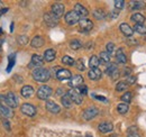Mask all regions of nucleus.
I'll use <instances>...</instances> for the list:
<instances>
[{
	"mask_svg": "<svg viewBox=\"0 0 146 137\" xmlns=\"http://www.w3.org/2000/svg\"><path fill=\"white\" fill-rule=\"evenodd\" d=\"M32 75L37 82H47L51 78V72L44 68H38L33 71Z\"/></svg>",
	"mask_w": 146,
	"mask_h": 137,
	"instance_id": "1",
	"label": "nucleus"
},
{
	"mask_svg": "<svg viewBox=\"0 0 146 137\" xmlns=\"http://www.w3.org/2000/svg\"><path fill=\"white\" fill-rule=\"evenodd\" d=\"M52 89L48 86H42L37 91V97L40 100H47L52 96Z\"/></svg>",
	"mask_w": 146,
	"mask_h": 137,
	"instance_id": "2",
	"label": "nucleus"
},
{
	"mask_svg": "<svg viewBox=\"0 0 146 137\" xmlns=\"http://www.w3.org/2000/svg\"><path fill=\"white\" fill-rule=\"evenodd\" d=\"M64 19H65V21H66V24L68 25H75V24H78L79 21H80V16L74 11V10H71V11H68L66 13V15L64 16Z\"/></svg>",
	"mask_w": 146,
	"mask_h": 137,
	"instance_id": "3",
	"label": "nucleus"
},
{
	"mask_svg": "<svg viewBox=\"0 0 146 137\" xmlns=\"http://www.w3.org/2000/svg\"><path fill=\"white\" fill-rule=\"evenodd\" d=\"M79 28L82 33H88L93 28V23L90 19L84 18V19H80L79 21Z\"/></svg>",
	"mask_w": 146,
	"mask_h": 137,
	"instance_id": "4",
	"label": "nucleus"
},
{
	"mask_svg": "<svg viewBox=\"0 0 146 137\" xmlns=\"http://www.w3.org/2000/svg\"><path fill=\"white\" fill-rule=\"evenodd\" d=\"M20 110H21V112L24 115H26L28 117H33V116L36 115V108L33 104H31V103H24L21 106Z\"/></svg>",
	"mask_w": 146,
	"mask_h": 137,
	"instance_id": "5",
	"label": "nucleus"
},
{
	"mask_svg": "<svg viewBox=\"0 0 146 137\" xmlns=\"http://www.w3.org/2000/svg\"><path fill=\"white\" fill-rule=\"evenodd\" d=\"M6 104L10 108H16L18 106V98L14 92H8L6 94Z\"/></svg>",
	"mask_w": 146,
	"mask_h": 137,
	"instance_id": "6",
	"label": "nucleus"
},
{
	"mask_svg": "<svg viewBox=\"0 0 146 137\" xmlns=\"http://www.w3.org/2000/svg\"><path fill=\"white\" fill-rule=\"evenodd\" d=\"M68 96L71 98L72 102L76 103V104H81L83 101V97L76 91V89H70L68 91Z\"/></svg>",
	"mask_w": 146,
	"mask_h": 137,
	"instance_id": "7",
	"label": "nucleus"
},
{
	"mask_svg": "<svg viewBox=\"0 0 146 137\" xmlns=\"http://www.w3.org/2000/svg\"><path fill=\"white\" fill-rule=\"evenodd\" d=\"M44 63V60L40 55H37V54H34L32 56V60H31V63L28 64V68H42Z\"/></svg>",
	"mask_w": 146,
	"mask_h": 137,
	"instance_id": "8",
	"label": "nucleus"
},
{
	"mask_svg": "<svg viewBox=\"0 0 146 137\" xmlns=\"http://www.w3.org/2000/svg\"><path fill=\"white\" fill-rule=\"evenodd\" d=\"M44 21L46 23L47 26L50 27H55L57 24H58V18L54 16L52 13H46L44 15Z\"/></svg>",
	"mask_w": 146,
	"mask_h": 137,
	"instance_id": "9",
	"label": "nucleus"
},
{
	"mask_svg": "<svg viewBox=\"0 0 146 137\" xmlns=\"http://www.w3.org/2000/svg\"><path fill=\"white\" fill-rule=\"evenodd\" d=\"M99 110L96 107H89L83 111V119L84 120H91L98 115Z\"/></svg>",
	"mask_w": 146,
	"mask_h": 137,
	"instance_id": "10",
	"label": "nucleus"
},
{
	"mask_svg": "<svg viewBox=\"0 0 146 137\" xmlns=\"http://www.w3.org/2000/svg\"><path fill=\"white\" fill-rule=\"evenodd\" d=\"M55 78H56L57 80H60V81L71 80V78H72V73H71L69 70H66V68H61V70L56 73Z\"/></svg>",
	"mask_w": 146,
	"mask_h": 137,
	"instance_id": "11",
	"label": "nucleus"
},
{
	"mask_svg": "<svg viewBox=\"0 0 146 137\" xmlns=\"http://www.w3.org/2000/svg\"><path fill=\"white\" fill-rule=\"evenodd\" d=\"M0 115H1V117L10 118V117H13L14 112H13L11 108H10V107H8L6 103L0 102Z\"/></svg>",
	"mask_w": 146,
	"mask_h": 137,
	"instance_id": "12",
	"label": "nucleus"
},
{
	"mask_svg": "<svg viewBox=\"0 0 146 137\" xmlns=\"http://www.w3.org/2000/svg\"><path fill=\"white\" fill-rule=\"evenodd\" d=\"M74 11L80 16V18H82V19L87 18L88 17V15H89L88 9H87L84 6H82L81 3H76V5L74 6Z\"/></svg>",
	"mask_w": 146,
	"mask_h": 137,
	"instance_id": "13",
	"label": "nucleus"
},
{
	"mask_svg": "<svg viewBox=\"0 0 146 137\" xmlns=\"http://www.w3.org/2000/svg\"><path fill=\"white\" fill-rule=\"evenodd\" d=\"M106 73L109 76H111L113 80L118 79V76H119V71H118V68H117V65L115 63H110L109 65H108V68H107V70H106Z\"/></svg>",
	"mask_w": 146,
	"mask_h": 137,
	"instance_id": "14",
	"label": "nucleus"
},
{
	"mask_svg": "<svg viewBox=\"0 0 146 137\" xmlns=\"http://www.w3.org/2000/svg\"><path fill=\"white\" fill-rule=\"evenodd\" d=\"M98 129H99L100 133H102V134H107V133L112 132V129H113V125H112L111 122H109V121H102V122L99 124Z\"/></svg>",
	"mask_w": 146,
	"mask_h": 137,
	"instance_id": "15",
	"label": "nucleus"
},
{
	"mask_svg": "<svg viewBox=\"0 0 146 137\" xmlns=\"http://www.w3.org/2000/svg\"><path fill=\"white\" fill-rule=\"evenodd\" d=\"M52 14L57 18H60L64 14V5L63 3H58V2L54 3L52 6Z\"/></svg>",
	"mask_w": 146,
	"mask_h": 137,
	"instance_id": "16",
	"label": "nucleus"
},
{
	"mask_svg": "<svg viewBox=\"0 0 146 137\" xmlns=\"http://www.w3.org/2000/svg\"><path fill=\"white\" fill-rule=\"evenodd\" d=\"M81 84H83V78L81 75H79V74L71 78V80L69 82V86H71L72 89H75V88H78V86H81Z\"/></svg>",
	"mask_w": 146,
	"mask_h": 137,
	"instance_id": "17",
	"label": "nucleus"
},
{
	"mask_svg": "<svg viewBox=\"0 0 146 137\" xmlns=\"http://www.w3.org/2000/svg\"><path fill=\"white\" fill-rule=\"evenodd\" d=\"M46 109L50 112H52V114H58L60 110H61L60 106L57 103H55L54 101H51V100H47L46 101Z\"/></svg>",
	"mask_w": 146,
	"mask_h": 137,
	"instance_id": "18",
	"label": "nucleus"
},
{
	"mask_svg": "<svg viewBox=\"0 0 146 137\" xmlns=\"http://www.w3.org/2000/svg\"><path fill=\"white\" fill-rule=\"evenodd\" d=\"M120 32L123 33V34L125 35V36H127V37H131L133 34H134V31H133V28L126 24V23H123V24H120Z\"/></svg>",
	"mask_w": 146,
	"mask_h": 137,
	"instance_id": "19",
	"label": "nucleus"
},
{
	"mask_svg": "<svg viewBox=\"0 0 146 137\" xmlns=\"http://www.w3.org/2000/svg\"><path fill=\"white\" fill-rule=\"evenodd\" d=\"M20 93L24 98H31L34 94V88L32 86H25L21 88Z\"/></svg>",
	"mask_w": 146,
	"mask_h": 137,
	"instance_id": "20",
	"label": "nucleus"
},
{
	"mask_svg": "<svg viewBox=\"0 0 146 137\" xmlns=\"http://www.w3.org/2000/svg\"><path fill=\"white\" fill-rule=\"evenodd\" d=\"M101 75H102V73H101V71H100L99 68H91V70L88 72L89 79H90V80H93V81L99 80V79L101 78Z\"/></svg>",
	"mask_w": 146,
	"mask_h": 137,
	"instance_id": "21",
	"label": "nucleus"
},
{
	"mask_svg": "<svg viewBox=\"0 0 146 137\" xmlns=\"http://www.w3.org/2000/svg\"><path fill=\"white\" fill-rule=\"evenodd\" d=\"M44 43H45V41H44V38H43L42 36H35V37L31 41V45H32L33 47H35V49L42 47V46L44 45Z\"/></svg>",
	"mask_w": 146,
	"mask_h": 137,
	"instance_id": "22",
	"label": "nucleus"
},
{
	"mask_svg": "<svg viewBox=\"0 0 146 137\" xmlns=\"http://www.w3.org/2000/svg\"><path fill=\"white\" fill-rule=\"evenodd\" d=\"M55 57H56V53H55L53 49H48L44 53V60L46 62H53L55 60Z\"/></svg>",
	"mask_w": 146,
	"mask_h": 137,
	"instance_id": "23",
	"label": "nucleus"
},
{
	"mask_svg": "<svg viewBox=\"0 0 146 137\" xmlns=\"http://www.w3.org/2000/svg\"><path fill=\"white\" fill-rule=\"evenodd\" d=\"M130 20H131V21H134V23H136V24L143 25V23L145 21V16H144V15H142L141 13H135V14H133V15H131Z\"/></svg>",
	"mask_w": 146,
	"mask_h": 137,
	"instance_id": "24",
	"label": "nucleus"
},
{
	"mask_svg": "<svg viewBox=\"0 0 146 137\" xmlns=\"http://www.w3.org/2000/svg\"><path fill=\"white\" fill-rule=\"evenodd\" d=\"M116 60H117L118 63H121V64H125V63L127 62V57H126V55L124 54L123 49H119L118 51L116 52Z\"/></svg>",
	"mask_w": 146,
	"mask_h": 137,
	"instance_id": "25",
	"label": "nucleus"
},
{
	"mask_svg": "<svg viewBox=\"0 0 146 137\" xmlns=\"http://www.w3.org/2000/svg\"><path fill=\"white\" fill-rule=\"evenodd\" d=\"M92 15H93V17L96 18V19H98V20H101V19H104V18H106V11L104 10V9H101V8H98V9H94L93 10V13H92Z\"/></svg>",
	"mask_w": 146,
	"mask_h": 137,
	"instance_id": "26",
	"label": "nucleus"
},
{
	"mask_svg": "<svg viewBox=\"0 0 146 137\" xmlns=\"http://www.w3.org/2000/svg\"><path fill=\"white\" fill-rule=\"evenodd\" d=\"M99 64H100L99 57L97 55H92L91 57H90V60H89V67L91 68H98Z\"/></svg>",
	"mask_w": 146,
	"mask_h": 137,
	"instance_id": "27",
	"label": "nucleus"
},
{
	"mask_svg": "<svg viewBox=\"0 0 146 137\" xmlns=\"http://www.w3.org/2000/svg\"><path fill=\"white\" fill-rule=\"evenodd\" d=\"M61 102H62V104H63L65 108H71V106H72V100H71V98L68 96V93H65V94L62 96Z\"/></svg>",
	"mask_w": 146,
	"mask_h": 137,
	"instance_id": "28",
	"label": "nucleus"
},
{
	"mask_svg": "<svg viewBox=\"0 0 146 137\" xmlns=\"http://www.w3.org/2000/svg\"><path fill=\"white\" fill-rule=\"evenodd\" d=\"M146 7V3L144 1H131L130 8L131 9H144Z\"/></svg>",
	"mask_w": 146,
	"mask_h": 137,
	"instance_id": "29",
	"label": "nucleus"
},
{
	"mask_svg": "<svg viewBox=\"0 0 146 137\" xmlns=\"http://www.w3.org/2000/svg\"><path fill=\"white\" fill-rule=\"evenodd\" d=\"M99 60H100V63L108 64L110 62V55L107 52H101L100 55H99Z\"/></svg>",
	"mask_w": 146,
	"mask_h": 137,
	"instance_id": "30",
	"label": "nucleus"
},
{
	"mask_svg": "<svg viewBox=\"0 0 146 137\" xmlns=\"http://www.w3.org/2000/svg\"><path fill=\"white\" fill-rule=\"evenodd\" d=\"M133 31H134V32H136V33H138V34H141V35H146V26L145 25L136 24V25L134 26Z\"/></svg>",
	"mask_w": 146,
	"mask_h": 137,
	"instance_id": "31",
	"label": "nucleus"
},
{
	"mask_svg": "<svg viewBox=\"0 0 146 137\" xmlns=\"http://www.w3.org/2000/svg\"><path fill=\"white\" fill-rule=\"evenodd\" d=\"M128 109H129V107H128L127 103H125V102H120L118 106H117V111H118L120 115L126 114V112L128 111Z\"/></svg>",
	"mask_w": 146,
	"mask_h": 137,
	"instance_id": "32",
	"label": "nucleus"
},
{
	"mask_svg": "<svg viewBox=\"0 0 146 137\" xmlns=\"http://www.w3.org/2000/svg\"><path fill=\"white\" fill-rule=\"evenodd\" d=\"M70 47L72 49V50H79V49H81L82 47V44H81V41H79V39H72L71 42H70Z\"/></svg>",
	"mask_w": 146,
	"mask_h": 137,
	"instance_id": "33",
	"label": "nucleus"
},
{
	"mask_svg": "<svg viewBox=\"0 0 146 137\" xmlns=\"http://www.w3.org/2000/svg\"><path fill=\"white\" fill-rule=\"evenodd\" d=\"M62 63L63 64H65V65H74V60H73L71 56H69V55H65V56H63V59H62Z\"/></svg>",
	"mask_w": 146,
	"mask_h": 137,
	"instance_id": "34",
	"label": "nucleus"
},
{
	"mask_svg": "<svg viewBox=\"0 0 146 137\" xmlns=\"http://www.w3.org/2000/svg\"><path fill=\"white\" fill-rule=\"evenodd\" d=\"M127 88H128V84L126 83V81H120V82H118V83H117V86H116V90H117V91H119V92H121V91L126 90Z\"/></svg>",
	"mask_w": 146,
	"mask_h": 137,
	"instance_id": "35",
	"label": "nucleus"
},
{
	"mask_svg": "<svg viewBox=\"0 0 146 137\" xmlns=\"http://www.w3.org/2000/svg\"><path fill=\"white\" fill-rule=\"evenodd\" d=\"M75 89H76V91H78L82 97L88 93V86H84V84H81V86H79L78 88H75Z\"/></svg>",
	"mask_w": 146,
	"mask_h": 137,
	"instance_id": "36",
	"label": "nucleus"
},
{
	"mask_svg": "<svg viewBox=\"0 0 146 137\" xmlns=\"http://www.w3.org/2000/svg\"><path fill=\"white\" fill-rule=\"evenodd\" d=\"M74 64H75V68H78L79 71H84L86 70V65H84V62H83L82 59H79Z\"/></svg>",
	"mask_w": 146,
	"mask_h": 137,
	"instance_id": "37",
	"label": "nucleus"
},
{
	"mask_svg": "<svg viewBox=\"0 0 146 137\" xmlns=\"http://www.w3.org/2000/svg\"><path fill=\"white\" fill-rule=\"evenodd\" d=\"M17 42H18L19 45H26L29 41H28V37H27V36L21 35V36H18V37H17Z\"/></svg>",
	"mask_w": 146,
	"mask_h": 137,
	"instance_id": "38",
	"label": "nucleus"
},
{
	"mask_svg": "<svg viewBox=\"0 0 146 137\" xmlns=\"http://www.w3.org/2000/svg\"><path fill=\"white\" fill-rule=\"evenodd\" d=\"M131 96H133L131 92H126V93H124V96H121V100H123V102H125V103L129 102V101L131 100Z\"/></svg>",
	"mask_w": 146,
	"mask_h": 137,
	"instance_id": "39",
	"label": "nucleus"
},
{
	"mask_svg": "<svg viewBox=\"0 0 146 137\" xmlns=\"http://www.w3.org/2000/svg\"><path fill=\"white\" fill-rule=\"evenodd\" d=\"M113 5H115L116 9H123L125 7V1L124 0H116Z\"/></svg>",
	"mask_w": 146,
	"mask_h": 137,
	"instance_id": "40",
	"label": "nucleus"
},
{
	"mask_svg": "<svg viewBox=\"0 0 146 137\" xmlns=\"http://www.w3.org/2000/svg\"><path fill=\"white\" fill-rule=\"evenodd\" d=\"M14 64H15V54L9 56V64H8V68H7V71H8V72H10V70L14 67Z\"/></svg>",
	"mask_w": 146,
	"mask_h": 137,
	"instance_id": "41",
	"label": "nucleus"
},
{
	"mask_svg": "<svg viewBox=\"0 0 146 137\" xmlns=\"http://www.w3.org/2000/svg\"><path fill=\"white\" fill-rule=\"evenodd\" d=\"M107 53H108V54H112V53H115V44H113V43H111V42H110V43H108V44H107Z\"/></svg>",
	"mask_w": 146,
	"mask_h": 137,
	"instance_id": "42",
	"label": "nucleus"
},
{
	"mask_svg": "<svg viewBox=\"0 0 146 137\" xmlns=\"http://www.w3.org/2000/svg\"><path fill=\"white\" fill-rule=\"evenodd\" d=\"M136 82V76L135 75H128L127 76V80H126V83L128 86L129 84H134Z\"/></svg>",
	"mask_w": 146,
	"mask_h": 137,
	"instance_id": "43",
	"label": "nucleus"
},
{
	"mask_svg": "<svg viewBox=\"0 0 146 137\" xmlns=\"http://www.w3.org/2000/svg\"><path fill=\"white\" fill-rule=\"evenodd\" d=\"M127 44H128V45H137V39L131 38V37H128V38H127Z\"/></svg>",
	"mask_w": 146,
	"mask_h": 137,
	"instance_id": "44",
	"label": "nucleus"
},
{
	"mask_svg": "<svg viewBox=\"0 0 146 137\" xmlns=\"http://www.w3.org/2000/svg\"><path fill=\"white\" fill-rule=\"evenodd\" d=\"M2 126L6 128V130H7V132H10V125H9V121H8V120H3Z\"/></svg>",
	"mask_w": 146,
	"mask_h": 137,
	"instance_id": "45",
	"label": "nucleus"
},
{
	"mask_svg": "<svg viewBox=\"0 0 146 137\" xmlns=\"http://www.w3.org/2000/svg\"><path fill=\"white\" fill-rule=\"evenodd\" d=\"M61 68H60V67H54V68H52V71H51V75H54L55 76V75H56V73H57Z\"/></svg>",
	"mask_w": 146,
	"mask_h": 137,
	"instance_id": "46",
	"label": "nucleus"
},
{
	"mask_svg": "<svg viewBox=\"0 0 146 137\" xmlns=\"http://www.w3.org/2000/svg\"><path fill=\"white\" fill-rule=\"evenodd\" d=\"M93 97H94L96 99H98V100H101V101H107V99H106L105 97H101V96H96V94H93Z\"/></svg>",
	"mask_w": 146,
	"mask_h": 137,
	"instance_id": "47",
	"label": "nucleus"
},
{
	"mask_svg": "<svg viewBox=\"0 0 146 137\" xmlns=\"http://www.w3.org/2000/svg\"><path fill=\"white\" fill-rule=\"evenodd\" d=\"M129 73H130V68H126V70H125V72H124V74H125V75H127V76H128V74H129Z\"/></svg>",
	"mask_w": 146,
	"mask_h": 137,
	"instance_id": "48",
	"label": "nucleus"
},
{
	"mask_svg": "<svg viewBox=\"0 0 146 137\" xmlns=\"http://www.w3.org/2000/svg\"><path fill=\"white\" fill-rule=\"evenodd\" d=\"M63 93V89H58L57 91H56V96H60V94H62Z\"/></svg>",
	"mask_w": 146,
	"mask_h": 137,
	"instance_id": "49",
	"label": "nucleus"
},
{
	"mask_svg": "<svg viewBox=\"0 0 146 137\" xmlns=\"http://www.w3.org/2000/svg\"><path fill=\"white\" fill-rule=\"evenodd\" d=\"M112 18H117L118 17V11H112Z\"/></svg>",
	"mask_w": 146,
	"mask_h": 137,
	"instance_id": "50",
	"label": "nucleus"
},
{
	"mask_svg": "<svg viewBox=\"0 0 146 137\" xmlns=\"http://www.w3.org/2000/svg\"><path fill=\"white\" fill-rule=\"evenodd\" d=\"M128 137H139V136H138V135H136V134H130Z\"/></svg>",
	"mask_w": 146,
	"mask_h": 137,
	"instance_id": "51",
	"label": "nucleus"
},
{
	"mask_svg": "<svg viewBox=\"0 0 146 137\" xmlns=\"http://www.w3.org/2000/svg\"><path fill=\"white\" fill-rule=\"evenodd\" d=\"M1 45H2V41H0V50H1Z\"/></svg>",
	"mask_w": 146,
	"mask_h": 137,
	"instance_id": "52",
	"label": "nucleus"
},
{
	"mask_svg": "<svg viewBox=\"0 0 146 137\" xmlns=\"http://www.w3.org/2000/svg\"><path fill=\"white\" fill-rule=\"evenodd\" d=\"M86 137H92V136H91V135H90V134H88V135H87V136H86Z\"/></svg>",
	"mask_w": 146,
	"mask_h": 137,
	"instance_id": "53",
	"label": "nucleus"
},
{
	"mask_svg": "<svg viewBox=\"0 0 146 137\" xmlns=\"http://www.w3.org/2000/svg\"><path fill=\"white\" fill-rule=\"evenodd\" d=\"M1 7H2V3H1V2H0V8H1Z\"/></svg>",
	"mask_w": 146,
	"mask_h": 137,
	"instance_id": "54",
	"label": "nucleus"
},
{
	"mask_svg": "<svg viewBox=\"0 0 146 137\" xmlns=\"http://www.w3.org/2000/svg\"><path fill=\"white\" fill-rule=\"evenodd\" d=\"M0 119H1V115H0Z\"/></svg>",
	"mask_w": 146,
	"mask_h": 137,
	"instance_id": "55",
	"label": "nucleus"
}]
</instances>
